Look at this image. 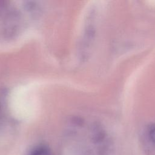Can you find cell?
Returning a JSON list of instances; mask_svg holds the SVG:
<instances>
[{"label":"cell","instance_id":"obj_3","mask_svg":"<svg viewBox=\"0 0 155 155\" xmlns=\"http://www.w3.org/2000/svg\"><path fill=\"white\" fill-rule=\"evenodd\" d=\"M29 155H50V151L45 146H39L34 148Z\"/></svg>","mask_w":155,"mask_h":155},{"label":"cell","instance_id":"obj_1","mask_svg":"<svg viewBox=\"0 0 155 155\" xmlns=\"http://www.w3.org/2000/svg\"><path fill=\"white\" fill-rule=\"evenodd\" d=\"M105 136V132L101 125L97 124L93 125L91 130V139L94 143L104 142Z\"/></svg>","mask_w":155,"mask_h":155},{"label":"cell","instance_id":"obj_5","mask_svg":"<svg viewBox=\"0 0 155 155\" xmlns=\"http://www.w3.org/2000/svg\"><path fill=\"white\" fill-rule=\"evenodd\" d=\"M84 155H93V154H92L91 152L90 151H89V150H88V151H85V153H84Z\"/></svg>","mask_w":155,"mask_h":155},{"label":"cell","instance_id":"obj_2","mask_svg":"<svg viewBox=\"0 0 155 155\" xmlns=\"http://www.w3.org/2000/svg\"><path fill=\"white\" fill-rule=\"evenodd\" d=\"M98 155H114V150L111 142L106 141L99 150Z\"/></svg>","mask_w":155,"mask_h":155},{"label":"cell","instance_id":"obj_4","mask_svg":"<svg viewBox=\"0 0 155 155\" xmlns=\"http://www.w3.org/2000/svg\"><path fill=\"white\" fill-rule=\"evenodd\" d=\"M148 134L150 140L153 143H155V124L150 126L148 130Z\"/></svg>","mask_w":155,"mask_h":155},{"label":"cell","instance_id":"obj_6","mask_svg":"<svg viewBox=\"0 0 155 155\" xmlns=\"http://www.w3.org/2000/svg\"><path fill=\"white\" fill-rule=\"evenodd\" d=\"M0 109H1V106H0Z\"/></svg>","mask_w":155,"mask_h":155}]
</instances>
